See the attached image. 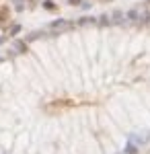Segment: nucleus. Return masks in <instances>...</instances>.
Wrapping results in <instances>:
<instances>
[{
  "label": "nucleus",
  "mask_w": 150,
  "mask_h": 154,
  "mask_svg": "<svg viewBox=\"0 0 150 154\" xmlns=\"http://www.w3.org/2000/svg\"><path fill=\"white\" fill-rule=\"evenodd\" d=\"M70 27V23H66V21H56V23H51V29H68Z\"/></svg>",
  "instance_id": "2"
},
{
  "label": "nucleus",
  "mask_w": 150,
  "mask_h": 154,
  "mask_svg": "<svg viewBox=\"0 0 150 154\" xmlns=\"http://www.w3.org/2000/svg\"><path fill=\"white\" fill-rule=\"evenodd\" d=\"M128 17H130L132 21H136V23H144V21L150 19V12H148L146 6H138V8H132V10L128 12Z\"/></svg>",
  "instance_id": "1"
},
{
  "label": "nucleus",
  "mask_w": 150,
  "mask_h": 154,
  "mask_svg": "<svg viewBox=\"0 0 150 154\" xmlns=\"http://www.w3.org/2000/svg\"><path fill=\"white\" fill-rule=\"evenodd\" d=\"M17 49H19V51H27V45H25V43H17Z\"/></svg>",
  "instance_id": "3"
},
{
  "label": "nucleus",
  "mask_w": 150,
  "mask_h": 154,
  "mask_svg": "<svg viewBox=\"0 0 150 154\" xmlns=\"http://www.w3.org/2000/svg\"><path fill=\"white\" fill-rule=\"evenodd\" d=\"M19 29H21V27H19V25H14V27L10 29V35H14V33H19Z\"/></svg>",
  "instance_id": "4"
}]
</instances>
